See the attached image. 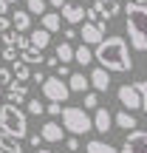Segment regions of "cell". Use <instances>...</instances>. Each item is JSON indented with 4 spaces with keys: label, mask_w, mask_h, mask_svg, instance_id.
Returning a JSON list of instances; mask_svg holds the SVG:
<instances>
[{
    "label": "cell",
    "mask_w": 147,
    "mask_h": 153,
    "mask_svg": "<svg viewBox=\"0 0 147 153\" xmlns=\"http://www.w3.org/2000/svg\"><path fill=\"white\" fill-rule=\"evenodd\" d=\"M93 57H96L99 65L108 68V71H116V74L133 71V57H130V48H127L125 37H105L102 43L96 45Z\"/></svg>",
    "instance_id": "obj_1"
},
{
    "label": "cell",
    "mask_w": 147,
    "mask_h": 153,
    "mask_svg": "<svg viewBox=\"0 0 147 153\" xmlns=\"http://www.w3.org/2000/svg\"><path fill=\"white\" fill-rule=\"evenodd\" d=\"M125 31L130 37V45L147 54V3H127L125 6Z\"/></svg>",
    "instance_id": "obj_2"
},
{
    "label": "cell",
    "mask_w": 147,
    "mask_h": 153,
    "mask_svg": "<svg viewBox=\"0 0 147 153\" xmlns=\"http://www.w3.org/2000/svg\"><path fill=\"white\" fill-rule=\"evenodd\" d=\"M0 131L3 133H11L17 139H26L28 136V114L20 111V105H0Z\"/></svg>",
    "instance_id": "obj_3"
},
{
    "label": "cell",
    "mask_w": 147,
    "mask_h": 153,
    "mask_svg": "<svg viewBox=\"0 0 147 153\" xmlns=\"http://www.w3.org/2000/svg\"><path fill=\"white\" fill-rule=\"evenodd\" d=\"M62 128H65L71 136H82V133L93 131V119L79 105H65V108H62Z\"/></svg>",
    "instance_id": "obj_4"
},
{
    "label": "cell",
    "mask_w": 147,
    "mask_h": 153,
    "mask_svg": "<svg viewBox=\"0 0 147 153\" xmlns=\"http://www.w3.org/2000/svg\"><path fill=\"white\" fill-rule=\"evenodd\" d=\"M40 91H43V97L48 99V102H65L68 97H71V88H68V82L62 79V76H45V82L40 85Z\"/></svg>",
    "instance_id": "obj_5"
},
{
    "label": "cell",
    "mask_w": 147,
    "mask_h": 153,
    "mask_svg": "<svg viewBox=\"0 0 147 153\" xmlns=\"http://www.w3.org/2000/svg\"><path fill=\"white\" fill-rule=\"evenodd\" d=\"M116 97H119V102L125 105V111H130V114H136V111H144V97L139 94V88H136V85H119Z\"/></svg>",
    "instance_id": "obj_6"
},
{
    "label": "cell",
    "mask_w": 147,
    "mask_h": 153,
    "mask_svg": "<svg viewBox=\"0 0 147 153\" xmlns=\"http://www.w3.org/2000/svg\"><path fill=\"white\" fill-rule=\"evenodd\" d=\"M122 153H147V131H130L122 142Z\"/></svg>",
    "instance_id": "obj_7"
},
{
    "label": "cell",
    "mask_w": 147,
    "mask_h": 153,
    "mask_svg": "<svg viewBox=\"0 0 147 153\" xmlns=\"http://www.w3.org/2000/svg\"><path fill=\"white\" fill-rule=\"evenodd\" d=\"M79 37H82L85 45H99L105 40V23H91L88 20L85 26L79 28Z\"/></svg>",
    "instance_id": "obj_8"
},
{
    "label": "cell",
    "mask_w": 147,
    "mask_h": 153,
    "mask_svg": "<svg viewBox=\"0 0 147 153\" xmlns=\"http://www.w3.org/2000/svg\"><path fill=\"white\" fill-rule=\"evenodd\" d=\"M60 14H62V20H65L68 26H76V23H82L88 17V9H85V6H79V3H65L60 9Z\"/></svg>",
    "instance_id": "obj_9"
},
{
    "label": "cell",
    "mask_w": 147,
    "mask_h": 153,
    "mask_svg": "<svg viewBox=\"0 0 147 153\" xmlns=\"http://www.w3.org/2000/svg\"><path fill=\"white\" fill-rule=\"evenodd\" d=\"M116 125L113 114H110L108 108H96V114H93V131L99 133H110V128Z\"/></svg>",
    "instance_id": "obj_10"
},
{
    "label": "cell",
    "mask_w": 147,
    "mask_h": 153,
    "mask_svg": "<svg viewBox=\"0 0 147 153\" xmlns=\"http://www.w3.org/2000/svg\"><path fill=\"white\" fill-rule=\"evenodd\" d=\"M6 99H9L11 105H23V102H28V88H26V82H11L9 88H6Z\"/></svg>",
    "instance_id": "obj_11"
},
{
    "label": "cell",
    "mask_w": 147,
    "mask_h": 153,
    "mask_svg": "<svg viewBox=\"0 0 147 153\" xmlns=\"http://www.w3.org/2000/svg\"><path fill=\"white\" fill-rule=\"evenodd\" d=\"M40 133H43V139L48 145H57V142H62V133H65V128L60 125V122H45L43 128H40Z\"/></svg>",
    "instance_id": "obj_12"
},
{
    "label": "cell",
    "mask_w": 147,
    "mask_h": 153,
    "mask_svg": "<svg viewBox=\"0 0 147 153\" xmlns=\"http://www.w3.org/2000/svg\"><path fill=\"white\" fill-rule=\"evenodd\" d=\"M91 85H93V91H108V88H110V71H108V68H102V65H99V68H93V71H91Z\"/></svg>",
    "instance_id": "obj_13"
},
{
    "label": "cell",
    "mask_w": 147,
    "mask_h": 153,
    "mask_svg": "<svg viewBox=\"0 0 147 153\" xmlns=\"http://www.w3.org/2000/svg\"><path fill=\"white\" fill-rule=\"evenodd\" d=\"M93 6L99 9V14L105 17V20H113L116 14H119V0H93Z\"/></svg>",
    "instance_id": "obj_14"
},
{
    "label": "cell",
    "mask_w": 147,
    "mask_h": 153,
    "mask_svg": "<svg viewBox=\"0 0 147 153\" xmlns=\"http://www.w3.org/2000/svg\"><path fill=\"white\" fill-rule=\"evenodd\" d=\"M0 153H23L20 139L11 136V133H3V131H0Z\"/></svg>",
    "instance_id": "obj_15"
},
{
    "label": "cell",
    "mask_w": 147,
    "mask_h": 153,
    "mask_svg": "<svg viewBox=\"0 0 147 153\" xmlns=\"http://www.w3.org/2000/svg\"><path fill=\"white\" fill-rule=\"evenodd\" d=\"M91 85V76H85L82 71H74L68 76V88H71V94H85V88Z\"/></svg>",
    "instance_id": "obj_16"
},
{
    "label": "cell",
    "mask_w": 147,
    "mask_h": 153,
    "mask_svg": "<svg viewBox=\"0 0 147 153\" xmlns=\"http://www.w3.org/2000/svg\"><path fill=\"white\" fill-rule=\"evenodd\" d=\"M40 23H43L45 31L54 34V31H60V28H62V14H60V11H45V14L40 17Z\"/></svg>",
    "instance_id": "obj_17"
},
{
    "label": "cell",
    "mask_w": 147,
    "mask_h": 153,
    "mask_svg": "<svg viewBox=\"0 0 147 153\" xmlns=\"http://www.w3.org/2000/svg\"><path fill=\"white\" fill-rule=\"evenodd\" d=\"M28 40H31V45H34V48L45 51V48H48V43H51V31H45V28L40 26V28H34V31L28 34Z\"/></svg>",
    "instance_id": "obj_18"
},
{
    "label": "cell",
    "mask_w": 147,
    "mask_h": 153,
    "mask_svg": "<svg viewBox=\"0 0 147 153\" xmlns=\"http://www.w3.org/2000/svg\"><path fill=\"white\" fill-rule=\"evenodd\" d=\"M54 54H57V60H60L62 65H68L71 60H76V48L68 43V40H62V43L57 45V48H54Z\"/></svg>",
    "instance_id": "obj_19"
},
{
    "label": "cell",
    "mask_w": 147,
    "mask_h": 153,
    "mask_svg": "<svg viewBox=\"0 0 147 153\" xmlns=\"http://www.w3.org/2000/svg\"><path fill=\"white\" fill-rule=\"evenodd\" d=\"M113 119H116V125H119L122 131H127V133H130V131H136V128H139V119H136V116L130 114V111H119V114H116Z\"/></svg>",
    "instance_id": "obj_20"
},
{
    "label": "cell",
    "mask_w": 147,
    "mask_h": 153,
    "mask_svg": "<svg viewBox=\"0 0 147 153\" xmlns=\"http://www.w3.org/2000/svg\"><path fill=\"white\" fill-rule=\"evenodd\" d=\"M11 23H14L17 31H28V28H31V11L28 9H17L14 14H11Z\"/></svg>",
    "instance_id": "obj_21"
},
{
    "label": "cell",
    "mask_w": 147,
    "mask_h": 153,
    "mask_svg": "<svg viewBox=\"0 0 147 153\" xmlns=\"http://www.w3.org/2000/svg\"><path fill=\"white\" fill-rule=\"evenodd\" d=\"M20 60L28 62V65H37V62L43 65V62H45V54H43L40 48H34V45H28L26 51H20Z\"/></svg>",
    "instance_id": "obj_22"
},
{
    "label": "cell",
    "mask_w": 147,
    "mask_h": 153,
    "mask_svg": "<svg viewBox=\"0 0 147 153\" xmlns=\"http://www.w3.org/2000/svg\"><path fill=\"white\" fill-rule=\"evenodd\" d=\"M85 153H122V150H116L113 145H108V142H99V139H93V142L85 145Z\"/></svg>",
    "instance_id": "obj_23"
},
{
    "label": "cell",
    "mask_w": 147,
    "mask_h": 153,
    "mask_svg": "<svg viewBox=\"0 0 147 153\" xmlns=\"http://www.w3.org/2000/svg\"><path fill=\"white\" fill-rule=\"evenodd\" d=\"M11 71H14V79H17V82H26L28 76H34L31 71H28V62H23V60L11 62Z\"/></svg>",
    "instance_id": "obj_24"
},
{
    "label": "cell",
    "mask_w": 147,
    "mask_h": 153,
    "mask_svg": "<svg viewBox=\"0 0 147 153\" xmlns=\"http://www.w3.org/2000/svg\"><path fill=\"white\" fill-rule=\"evenodd\" d=\"M93 60H96V57H93V51H91V45H85V43H82L79 45V48H76V62H79V65H91V62Z\"/></svg>",
    "instance_id": "obj_25"
},
{
    "label": "cell",
    "mask_w": 147,
    "mask_h": 153,
    "mask_svg": "<svg viewBox=\"0 0 147 153\" xmlns=\"http://www.w3.org/2000/svg\"><path fill=\"white\" fill-rule=\"evenodd\" d=\"M26 6H28L31 14H40V17H43L45 9H48V0H26Z\"/></svg>",
    "instance_id": "obj_26"
},
{
    "label": "cell",
    "mask_w": 147,
    "mask_h": 153,
    "mask_svg": "<svg viewBox=\"0 0 147 153\" xmlns=\"http://www.w3.org/2000/svg\"><path fill=\"white\" fill-rule=\"evenodd\" d=\"M0 57H3L6 62H17V60H20V48H14V45H3Z\"/></svg>",
    "instance_id": "obj_27"
},
{
    "label": "cell",
    "mask_w": 147,
    "mask_h": 153,
    "mask_svg": "<svg viewBox=\"0 0 147 153\" xmlns=\"http://www.w3.org/2000/svg\"><path fill=\"white\" fill-rule=\"evenodd\" d=\"M26 111L31 116H40V114H45V105L40 102V99H28V102H26Z\"/></svg>",
    "instance_id": "obj_28"
},
{
    "label": "cell",
    "mask_w": 147,
    "mask_h": 153,
    "mask_svg": "<svg viewBox=\"0 0 147 153\" xmlns=\"http://www.w3.org/2000/svg\"><path fill=\"white\" fill-rule=\"evenodd\" d=\"M14 82V71L11 68H0V88H9Z\"/></svg>",
    "instance_id": "obj_29"
},
{
    "label": "cell",
    "mask_w": 147,
    "mask_h": 153,
    "mask_svg": "<svg viewBox=\"0 0 147 153\" xmlns=\"http://www.w3.org/2000/svg\"><path fill=\"white\" fill-rule=\"evenodd\" d=\"M88 108H99V94H96V91L85 94V111H88Z\"/></svg>",
    "instance_id": "obj_30"
},
{
    "label": "cell",
    "mask_w": 147,
    "mask_h": 153,
    "mask_svg": "<svg viewBox=\"0 0 147 153\" xmlns=\"http://www.w3.org/2000/svg\"><path fill=\"white\" fill-rule=\"evenodd\" d=\"M88 20H91V23H108L102 14H99V9H96V6H91V9H88Z\"/></svg>",
    "instance_id": "obj_31"
},
{
    "label": "cell",
    "mask_w": 147,
    "mask_h": 153,
    "mask_svg": "<svg viewBox=\"0 0 147 153\" xmlns=\"http://www.w3.org/2000/svg\"><path fill=\"white\" fill-rule=\"evenodd\" d=\"M45 114L48 116H62V105L60 102H48L45 105Z\"/></svg>",
    "instance_id": "obj_32"
},
{
    "label": "cell",
    "mask_w": 147,
    "mask_h": 153,
    "mask_svg": "<svg viewBox=\"0 0 147 153\" xmlns=\"http://www.w3.org/2000/svg\"><path fill=\"white\" fill-rule=\"evenodd\" d=\"M43 142H45V139H43V133H31V136H28V145H31V148H40Z\"/></svg>",
    "instance_id": "obj_33"
},
{
    "label": "cell",
    "mask_w": 147,
    "mask_h": 153,
    "mask_svg": "<svg viewBox=\"0 0 147 153\" xmlns=\"http://www.w3.org/2000/svg\"><path fill=\"white\" fill-rule=\"evenodd\" d=\"M65 148L71 150V153H76V150H79V139H76V136H71V139H65Z\"/></svg>",
    "instance_id": "obj_34"
},
{
    "label": "cell",
    "mask_w": 147,
    "mask_h": 153,
    "mask_svg": "<svg viewBox=\"0 0 147 153\" xmlns=\"http://www.w3.org/2000/svg\"><path fill=\"white\" fill-rule=\"evenodd\" d=\"M62 34H65V40H68V43H71V40L76 37V34H79V28H74V26H68V28H65V31H62Z\"/></svg>",
    "instance_id": "obj_35"
},
{
    "label": "cell",
    "mask_w": 147,
    "mask_h": 153,
    "mask_svg": "<svg viewBox=\"0 0 147 153\" xmlns=\"http://www.w3.org/2000/svg\"><path fill=\"white\" fill-rule=\"evenodd\" d=\"M133 85H136V88H139V94L147 99V79H139V82H133Z\"/></svg>",
    "instance_id": "obj_36"
},
{
    "label": "cell",
    "mask_w": 147,
    "mask_h": 153,
    "mask_svg": "<svg viewBox=\"0 0 147 153\" xmlns=\"http://www.w3.org/2000/svg\"><path fill=\"white\" fill-rule=\"evenodd\" d=\"M11 26H14V23H11L9 17H0V34H3V31H9Z\"/></svg>",
    "instance_id": "obj_37"
},
{
    "label": "cell",
    "mask_w": 147,
    "mask_h": 153,
    "mask_svg": "<svg viewBox=\"0 0 147 153\" xmlns=\"http://www.w3.org/2000/svg\"><path fill=\"white\" fill-rule=\"evenodd\" d=\"M45 65H51V68H57V65H62V62L57 60V54H54V57H45Z\"/></svg>",
    "instance_id": "obj_38"
},
{
    "label": "cell",
    "mask_w": 147,
    "mask_h": 153,
    "mask_svg": "<svg viewBox=\"0 0 147 153\" xmlns=\"http://www.w3.org/2000/svg\"><path fill=\"white\" fill-rule=\"evenodd\" d=\"M57 76H62V79H68V76H71V71H68V65H60V71H57Z\"/></svg>",
    "instance_id": "obj_39"
},
{
    "label": "cell",
    "mask_w": 147,
    "mask_h": 153,
    "mask_svg": "<svg viewBox=\"0 0 147 153\" xmlns=\"http://www.w3.org/2000/svg\"><path fill=\"white\" fill-rule=\"evenodd\" d=\"M65 3H68V0H48V6H51V9H62Z\"/></svg>",
    "instance_id": "obj_40"
},
{
    "label": "cell",
    "mask_w": 147,
    "mask_h": 153,
    "mask_svg": "<svg viewBox=\"0 0 147 153\" xmlns=\"http://www.w3.org/2000/svg\"><path fill=\"white\" fill-rule=\"evenodd\" d=\"M9 6H11L9 0H0V17H6V11H9Z\"/></svg>",
    "instance_id": "obj_41"
},
{
    "label": "cell",
    "mask_w": 147,
    "mask_h": 153,
    "mask_svg": "<svg viewBox=\"0 0 147 153\" xmlns=\"http://www.w3.org/2000/svg\"><path fill=\"white\" fill-rule=\"evenodd\" d=\"M3 99H6V94H3V88H0V102H3Z\"/></svg>",
    "instance_id": "obj_42"
},
{
    "label": "cell",
    "mask_w": 147,
    "mask_h": 153,
    "mask_svg": "<svg viewBox=\"0 0 147 153\" xmlns=\"http://www.w3.org/2000/svg\"><path fill=\"white\" fill-rule=\"evenodd\" d=\"M40 153H51V150H48V148H40Z\"/></svg>",
    "instance_id": "obj_43"
},
{
    "label": "cell",
    "mask_w": 147,
    "mask_h": 153,
    "mask_svg": "<svg viewBox=\"0 0 147 153\" xmlns=\"http://www.w3.org/2000/svg\"><path fill=\"white\" fill-rule=\"evenodd\" d=\"M133 3H142V6H144V3H147V0H133Z\"/></svg>",
    "instance_id": "obj_44"
},
{
    "label": "cell",
    "mask_w": 147,
    "mask_h": 153,
    "mask_svg": "<svg viewBox=\"0 0 147 153\" xmlns=\"http://www.w3.org/2000/svg\"><path fill=\"white\" fill-rule=\"evenodd\" d=\"M9 3H20V0H9Z\"/></svg>",
    "instance_id": "obj_45"
},
{
    "label": "cell",
    "mask_w": 147,
    "mask_h": 153,
    "mask_svg": "<svg viewBox=\"0 0 147 153\" xmlns=\"http://www.w3.org/2000/svg\"><path fill=\"white\" fill-rule=\"evenodd\" d=\"M0 62H3V57H0ZM0 68H3V65H0Z\"/></svg>",
    "instance_id": "obj_46"
},
{
    "label": "cell",
    "mask_w": 147,
    "mask_h": 153,
    "mask_svg": "<svg viewBox=\"0 0 147 153\" xmlns=\"http://www.w3.org/2000/svg\"><path fill=\"white\" fill-rule=\"evenodd\" d=\"M85 3H88V0H85Z\"/></svg>",
    "instance_id": "obj_47"
}]
</instances>
